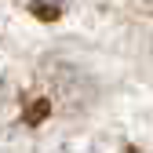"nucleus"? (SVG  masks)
I'll use <instances>...</instances> for the list:
<instances>
[{"instance_id": "obj_1", "label": "nucleus", "mask_w": 153, "mask_h": 153, "mask_svg": "<svg viewBox=\"0 0 153 153\" xmlns=\"http://www.w3.org/2000/svg\"><path fill=\"white\" fill-rule=\"evenodd\" d=\"M18 4H22V7H29L36 18H59V15L73 4V0H18Z\"/></svg>"}]
</instances>
